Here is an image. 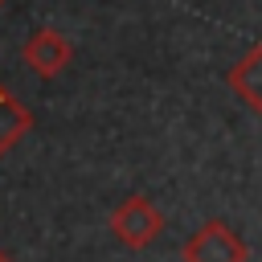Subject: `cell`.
Here are the masks:
<instances>
[{
	"label": "cell",
	"instance_id": "277c9868",
	"mask_svg": "<svg viewBox=\"0 0 262 262\" xmlns=\"http://www.w3.org/2000/svg\"><path fill=\"white\" fill-rule=\"evenodd\" d=\"M229 90L250 106V111H262V45H254V49H246L237 61H233V70H229Z\"/></svg>",
	"mask_w": 262,
	"mask_h": 262
},
{
	"label": "cell",
	"instance_id": "8992f818",
	"mask_svg": "<svg viewBox=\"0 0 262 262\" xmlns=\"http://www.w3.org/2000/svg\"><path fill=\"white\" fill-rule=\"evenodd\" d=\"M0 262H8V258H4V254H0Z\"/></svg>",
	"mask_w": 262,
	"mask_h": 262
},
{
	"label": "cell",
	"instance_id": "52a82bcc",
	"mask_svg": "<svg viewBox=\"0 0 262 262\" xmlns=\"http://www.w3.org/2000/svg\"><path fill=\"white\" fill-rule=\"evenodd\" d=\"M0 4H4V0H0Z\"/></svg>",
	"mask_w": 262,
	"mask_h": 262
},
{
	"label": "cell",
	"instance_id": "3957f363",
	"mask_svg": "<svg viewBox=\"0 0 262 262\" xmlns=\"http://www.w3.org/2000/svg\"><path fill=\"white\" fill-rule=\"evenodd\" d=\"M70 57H74V49H70V41H66L57 29H37V33L25 41V61H29L41 78L61 74V70L70 66Z\"/></svg>",
	"mask_w": 262,
	"mask_h": 262
},
{
	"label": "cell",
	"instance_id": "6da1fadb",
	"mask_svg": "<svg viewBox=\"0 0 262 262\" xmlns=\"http://www.w3.org/2000/svg\"><path fill=\"white\" fill-rule=\"evenodd\" d=\"M164 229V213L151 205V196H127L115 205L111 213V233L127 246V250H143L160 237Z\"/></svg>",
	"mask_w": 262,
	"mask_h": 262
},
{
	"label": "cell",
	"instance_id": "5b68a950",
	"mask_svg": "<svg viewBox=\"0 0 262 262\" xmlns=\"http://www.w3.org/2000/svg\"><path fill=\"white\" fill-rule=\"evenodd\" d=\"M29 127V111L25 106H16L4 90H0V151L4 147H12L16 139H20V131Z\"/></svg>",
	"mask_w": 262,
	"mask_h": 262
},
{
	"label": "cell",
	"instance_id": "7a4b0ae2",
	"mask_svg": "<svg viewBox=\"0 0 262 262\" xmlns=\"http://www.w3.org/2000/svg\"><path fill=\"white\" fill-rule=\"evenodd\" d=\"M250 250L242 242V233L229 221H205L188 242H184V262H246Z\"/></svg>",
	"mask_w": 262,
	"mask_h": 262
}]
</instances>
